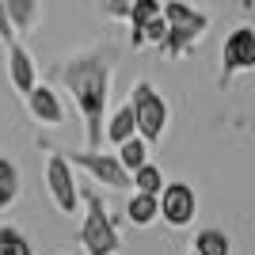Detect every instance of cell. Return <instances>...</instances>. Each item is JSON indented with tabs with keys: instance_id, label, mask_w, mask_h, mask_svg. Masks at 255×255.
I'll return each instance as SVG.
<instances>
[{
	"instance_id": "obj_1",
	"label": "cell",
	"mask_w": 255,
	"mask_h": 255,
	"mask_svg": "<svg viewBox=\"0 0 255 255\" xmlns=\"http://www.w3.org/2000/svg\"><path fill=\"white\" fill-rule=\"evenodd\" d=\"M115 61H118V50L111 42H103V46H92V50L69 53V57H61V61L50 69L53 80L73 96L76 111L84 118L88 152L103 149V118H107V107H111Z\"/></svg>"
},
{
	"instance_id": "obj_2",
	"label": "cell",
	"mask_w": 255,
	"mask_h": 255,
	"mask_svg": "<svg viewBox=\"0 0 255 255\" xmlns=\"http://www.w3.org/2000/svg\"><path fill=\"white\" fill-rule=\"evenodd\" d=\"M160 15H164V27H168L164 42H160V53H164L168 61L187 57V53L206 38V31H210V15L191 8V4H183V0H164V4H160Z\"/></svg>"
},
{
	"instance_id": "obj_3",
	"label": "cell",
	"mask_w": 255,
	"mask_h": 255,
	"mask_svg": "<svg viewBox=\"0 0 255 255\" xmlns=\"http://www.w3.org/2000/svg\"><path fill=\"white\" fill-rule=\"evenodd\" d=\"M129 115H133V129H137V137L145 145H160L164 141L168 122H171V107L156 92L152 80H137L129 88Z\"/></svg>"
},
{
	"instance_id": "obj_4",
	"label": "cell",
	"mask_w": 255,
	"mask_h": 255,
	"mask_svg": "<svg viewBox=\"0 0 255 255\" xmlns=\"http://www.w3.org/2000/svg\"><path fill=\"white\" fill-rule=\"evenodd\" d=\"M84 191V187H80ZM88 202V217L84 225H80V248H84V255H118L122 252V236H118L115 221H111V213H107L103 198H99V191H84L80 194Z\"/></svg>"
},
{
	"instance_id": "obj_5",
	"label": "cell",
	"mask_w": 255,
	"mask_h": 255,
	"mask_svg": "<svg viewBox=\"0 0 255 255\" xmlns=\"http://www.w3.org/2000/svg\"><path fill=\"white\" fill-rule=\"evenodd\" d=\"M255 69V27L240 23L236 31H229L221 46V88H229L236 76H244Z\"/></svg>"
},
{
	"instance_id": "obj_6",
	"label": "cell",
	"mask_w": 255,
	"mask_h": 255,
	"mask_svg": "<svg viewBox=\"0 0 255 255\" xmlns=\"http://www.w3.org/2000/svg\"><path fill=\"white\" fill-rule=\"evenodd\" d=\"M194 213H198V194L191 183H164V191L156 194V217H164L168 229H187L194 225Z\"/></svg>"
},
{
	"instance_id": "obj_7",
	"label": "cell",
	"mask_w": 255,
	"mask_h": 255,
	"mask_svg": "<svg viewBox=\"0 0 255 255\" xmlns=\"http://www.w3.org/2000/svg\"><path fill=\"white\" fill-rule=\"evenodd\" d=\"M69 160V168H80L88 171V179L96 183V187H103V191H129V175L122 171V164L115 160V152H73Z\"/></svg>"
},
{
	"instance_id": "obj_8",
	"label": "cell",
	"mask_w": 255,
	"mask_h": 255,
	"mask_svg": "<svg viewBox=\"0 0 255 255\" xmlns=\"http://www.w3.org/2000/svg\"><path fill=\"white\" fill-rule=\"evenodd\" d=\"M46 187H50V198L61 217H73L80 210V183L61 152H50V160H46Z\"/></svg>"
},
{
	"instance_id": "obj_9",
	"label": "cell",
	"mask_w": 255,
	"mask_h": 255,
	"mask_svg": "<svg viewBox=\"0 0 255 255\" xmlns=\"http://www.w3.org/2000/svg\"><path fill=\"white\" fill-rule=\"evenodd\" d=\"M23 99H27V111H31L34 122H42V126H65V103L50 84H34Z\"/></svg>"
},
{
	"instance_id": "obj_10",
	"label": "cell",
	"mask_w": 255,
	"mask_h": 255,
	"mask_svg": "<svg viewBox=\"0 0 255 255\" xmlns=\"http://www.w3.org/2000/svg\"><path fill=\"white\" fill-rule=\"evenodd\" d=\"M8 80H11V88H15L19 96H27V92L38 84V65H34L31 50H27L23 42L8 46Z\"/></svg>"
},
{
	"instance_id": "obj_11",
	"label": "cell",
	"mask_w": 255,
	"mask_h": 255,
	"mask_svg": "<svg viewBox=\"0 0 255 255\" xmlns=\"http://www.w3.org/2000/svg\"><path fill=\"white\" fill-rule=\"evenodd\" d=\"M4 8H8V19H11L15 38L31 34L34 27L42 23V0H4Z\"/></svg>"
},
{
	"instance_id": "obj_12",
	"label": "cell",
	"mask_w": 255,
	"mask_h": 255,
	"mask_svg": "<svg viewBox=\"0 0 255 255\" xmlns=\"http://www.w3.org/2000/svg\"><path fill=\"white\" fill-rule=\"evenodd\" d=\"M19 191H23V179H19V168H15V160L0 156V213L11 210V206L19 202Z\"/></svg>"
},
{
	"instance_id": "obj_13",
	"label": "cell",
	"mask_w": 255,
	"mask_h": 255,
	"mask_svg": "<svg viewBox=\"0 0 255 255\" xmlns=\"http://www.w3.org/2000/svg\"><path fill=\"white\" fill-rule=\"evenodd\" d=\"M129 137H137V129H133V115H129V103H126L103 122V141L122 145V141H129Z\"/></svg>"
},
{
	"instance_id": "obj_14",
	"label": "cell",
	"mask_w": 255,
	"mask_h": 255,
	"mask_svg": "<svg viewBox=\"0 0 255 255\" xmlns=\"http://www.w3.org/2000/svg\"><path fill=\"white\" fill-rule=\"evenodd\" d=\"M191 255H233V240L221 229H202L191 244Z\"/></svg>"
},
{
	"instance_id": "obj_15",
	"label": "cell",
	"mask_w": 255,
	"mask_h": 255,
	"mask_svg": "<svg viewBox=\"0 0 255 255\" xmlns=\"http://www.w3.org/2000/svg\"><path fill=\"white\" fill-rule=\"evenodd\" d=\"M129 187L137 194H152V198H156V194L164 191V171L149 160V164H141L137 171H129Z\"/></svg>"
},
{
	"instance_id": "obj_16",
	"label": "cell",
	"mask_w": 255,
	"mask_h": 255,
	"mask_svg": "<svg viewBox=\"0 0 255 255\" xmlns=\"http://www.w3.org/2000/svg\"><path fill=\"white\" fill-rule=\"evenodd\" d=\"M126 217H129L133 229H149L152 221H160L156 217V198H152V194H133L126 202Z\"/></svg>"
},
{
	"instance_id": "obj_17",
	"label": "cell",
	"mask_w": 255,
	"mask_h": 255,
	"mask_svg": "<svg viewBox=\"0 0 255 255\" xmlns=\"http://www.w3.org/2000/svg\"><path fill=\"white\" fill-rule=\"evenodd\" d=\"M115 160L122 164V171L129 175V171H137L141 164H149V145H145L141 137H129V141H122V145H118Z\"/></svg>"
},
{
	"instance_id": "obj_18",
	"label": "cell",
	"mask_w": 255,
	"mask_h": 255,
	"mask_svg": "<svg viewBox=\"0 0 255 255\" xmlns=\"http://www.w3.org/2000/svg\"><path fill=\"white\" fill-rule=\"evenodd\" d=\"M160 4H164V0H129V15H126L129 31H133V27H145L149 19H156Z\"/></svg>"
},
{
	"instance_id": "obj_19",
	"label": "cell",
	"mask_w": 255,
	"mask_h": 255,
	"mask_svg": "<svg viewBox=\"0 0 255 255\" xmlns=\"http://www.w3.org/2000/svg\"><path fill=\"white\" fill-rule=\"evenodd\" d=\"M0 255H31V244L19 229L11 225H0Z\"/></svg>"
},
{
	"instance_id": "obj_20",
	"label": "cell",
	"mask_w": 255,
	"mask_h": 255,
	"mask_svg": "<svg viewBox=\"0 0 255 255\" xmlns=\"http://www.w3.org/2000/svg\"><path fill=\"white\" fill-rule=\"evenodd\" d=\"M96 8L103 19H115V23H126L129 15V0H96Z\"/></svg>"
},
{
	"instance_id": "obj_21",
	"label": "cell",
	"mask_w": 255,
	"mask_h": 255,
	"mask_svg": "<svg viewBox=\"0 0 255 255\" xmlns=\"http://www.w3.org/2000/svg\"><path fill=\"white\" fill-rule=\"evenodd\" d=\"M0 42H4V46L19 42V38H15V31H11V19H8V8H4V0H0Z\"/></svg>"
},
{
	"instance_id": "obj_22",
	"label": "cell",
	"mask_w": 255,
	"mask_h": 255,
	"mask_svg": "<svg viewBox=\"0 0 255 255\" xmlns=\"http://www.w3.org/2000/svg\"><path fill=\"white\" fill-rule=\"evenodd\" d=\"M229 4H233L240 15H255V0H229Z\"/></svg>"
},
{
	"instance_id": "obj_23",
	"label": "cell",
	"mask_w": 255,
	"mask_h": 255,
	"mask_svg": "<svg viewBox=\"0 0 255 255\" xmlns=\"http://www.w3.org/2000/svg\"><path fill=\"white\" fill-rule=\"evenodd\" d=\"M187 255H191V252H187Z\"/></svg>"
}]
</instances>
